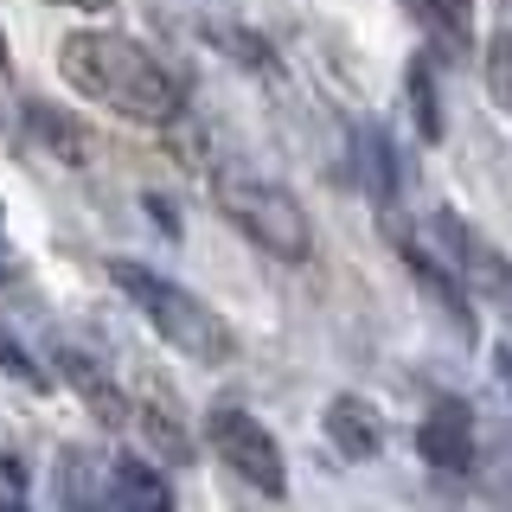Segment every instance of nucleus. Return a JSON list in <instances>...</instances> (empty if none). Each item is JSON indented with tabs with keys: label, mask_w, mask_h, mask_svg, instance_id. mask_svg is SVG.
Masks as SVG:
<instances>
[{
	"label": "nucleus",
	"mask_w": 512,
	"mask_h": 512,
	"mask_svg": "<svg viewBox=\"0 0 512 512\" xmlns=\"http://www.w3.org/2000/svg\"><path fill=\"white\" fill-rule=\"evenodd\" d=\"M359 186H365V199H372V212H378V224L384 231H404L397 224V205H404V173H397V154H391V141L378 135V128H359Z\"/></svg>",
	"instance_id": "7"
},
{
	"label": "nucleus",
	"mask_w": 512,
	"mask_h": 512,
	"mask_svg": "<svg viewBox=\"0 0 512 512\" xmlns=\"http://www.w3.org/2000/svg\"><path fill=\"white\" fill-rule=\"evenodd\" d=\"M493 372H500V378L512 384V346H500V352H493Z\"/></svg>",
	"instance_id": "21"
},
{
	"label": "nucleus",
	"mask_w": 512,
	"mask_h": 512,
	"mask_svg": "<svg viewBox=\"0 0 512 512\" xmlns=\"http://www.w3.org/2000/svg\"><path fill=\"white\" fill-rule=\"evenodd\" d=\"M218 45H224L237 64H250V71H269V64H276V58H269V45L256 39V32H218Z\"/></svg>",
	"instance_id": "18"
},
{
	"label": "nucleus",
	"mask_w": 512,
	"mask_h": 512,
	"mask_svg": "<svg viewBox=\"0 0 512 512\" xmlns=\"http://www.w3.org/2000/svg\"><path fill=\"white\" fill-rule=\"evenodd\" d=\"M128 423L148 436L167 461H192V436H186V423H180V410L167 404V397H141V404H128Z\"/></svg>",
	"instance_id": "14"
},
{
	"label": "nucleus",
	"mask_w": 512,
	"mask_h": 512,
	"mask_svg": "<svg viewBox=\"0 0 512 512\" xmlns=\"http://www.w3.org/2000/svg\"><path fill=\"white\" fill-rule=\"evenodd\" d=\"M109 282H116L122 295L135 301L141 320H148V327H154L173 352H180V359H192V365H231V352H237L231 327H224V320L205 308L192 288L154 276V269L128 263V256H109Z\"/></svg>",
	"instance_id": "2"
},
{
	"label": "nucleus",
	"mask_w": 512,
	"mask_h": 512,
	"mask_svg": "<svg viewBox=\"0 0 512 512\" xmlns=\"http://www.w3.org/2000/svg\"><path fill=\"white\" fill-rule=\"evenodd\" d=\"M7 64H13V58H7V39H0V71H7Z\"/></svg>",
	"instance_id": "23"
},
{
	"label": "nucleus",
	"mask_w": 512,
	"mask_h": 512,
	"mask_svg": "<svg viewBox=\"0 0 512 512\" xmlns=\"http://www.w3.org/2000/svg\"><path fill=\"white\" fill-rule=\"evenodd\" d=\"M0 372H7V378H20V384H45V372H39V365H32L26 352L7 340V333H0Z\"/></svg>",
	"instance_id": "19"
},
{
	"label": "nucleus",
	"mask_w": 512,
	"mask_h": 512,
	"mask_svg": "<svg viewBox=\"0 0 512 512\" xmlns=\"http://www.w3.org/2000/svg\"><path fill=\"white\" fill-rule=\"evenodd\" d=\"M404 7L416 13V26H423L448 58L474 52V0H404Z\"/></svg>",
	"instance_id": "12"
},
{
	"label": "nucleus",
	"mask_w": 512,
	"mask_h": 512,
	"mask_svg": "<svg viewBox=\"0 0 512 512\" xmlns=\"http://www.w3.org/2000/svg\"><path fill=\"white\" fill-rule=\"evenodd\" d=\"M397 244H404V263H410L416 288H423V295L455 320V340H474V301H468V288H461V276H455V269H442L436 250L416 244V237H397Z\"/></svg>",
	"instance_id": "8"
},
{
	"label": "nucleus",
	"mask_w": 512,
	"mask_h": 512,
	"mask_svg": "<svg viewBox=\"0 0 512 512\" xmlns=\"http://www.w3.org/2000/svg\"><path fill=\"white\" fill-rule=\"evenodd\" d=\"M58 372H64V384H71V391L90 404V416H96L103 429H128V404H135V397L116 391V378H109L103 365L90 359V352L64 346V352H58Z\"/></svg>",
	"instance_id": "9"
},
{
	"label": "nucleus",
	"mask_w": 512,
	"mask_h": 512,
	"mask_svg": "<svg viewBox=\"0 0 512 512\" xmlns=\"http://www.w3.org/2000/svg\"><path fill=\"white\" fill-rule=\"evenodd\" d=\"M58 71H64V84L77 96L116 109L128 122H148V128H173L180 109H186L180 77H173L141 39H128V32H90V26L64 32L58 39Z\"/></svg>",
	"instance_id": "1"
},
{
	"label": "nucleus",
	"mask_w": 512,
	"mask_h": 512,
	"mask_svg": "<svg viewBox=\"0 0 512 512\" xmlns=\"http://www.w3.org/2000/svg\"><path fill=\"white\" fill-rule=\"evenodd\" d=\"M96 500V474L84 448H58V506H90Z\"/></svg>",
	"instance_id": "16"
},
{
	"label": "nucleus",
	"mask_w": 512,
	"mask_h": 512,
	"mask_svg": "<svg viewBox=\"0 0 512 512\" xmlns=\"http://www.w3.org/2000/svg\"><path fill=\"white\" fill-rule=\"evenodd\" d=\"M429 237H436V263L455 269L468 295H493V301H506V308H512V263L474 231L468 218L436 212V218H429Z\"/></svg>",
	"instance_id": "5"
},
{
	"label": "nucleus",
	"mask_w": 512,
	"mask_h": 512,
	"mask_svg": "<svg viewBox=\"0 0 512 512\" xmlns=\"http://www.w3.org/2000/svg\"><path fill=\"white\" fill-rule=\"evenodd\" d=\"M212 199L250 244H263L269 256H282V263H301V256L314 250V224L295 205V192H282L276 180H263V173L218 167L212 173Z\"/></svg>",
	"instance_id": "3"
},
{
	"label": "nucleus",
	"mask_w": 512,
	"mask_h": 512,
	"mask_svg": "<svg viewBox=\"0 0 512 512\" xmlns=\"http://www.w3.org/2000/svg\"><path fill=\"white\" fill-rule=\"evenodd\" d=\"M416 455L429 461L436 474H474V410L461 404V397H442L436 410L423 416V429H416Z\"/></svg>",
	"instance_id": "6"
},
{
	"label": "nucleus",
	"mask_w": 512,
	"mask_h": 512,
	"mask_svg": "<svg viewBox=\"0 0 512 512\" xmlns=\"http://www.w3.org/2000/svg\"><path fill=\"white\" fill-rule=\"evenodd\" d=\"M0 468H7V487H13V493L26 487V468H20V455H7V461H0Z\"/></svg>",
	"instance_id": "20"
},
{
	"label": "nucleus",
	"mask_w": 512,
	"mask_h": 512,
	"mask_svg": "<svg viewBox=\"0 0 512 512\" xmlns=\"http://www.w3.org/2000/svg\"><path fill=\"white\" fill-rule=\"evenodd\" d=\"M487 90H493V103L512 116V20L493 32V45H487Z\"/></svg>",
	"instance_id": "17"
},
{
	"label": "nucleus",
	"mask_w": 512,
	"mask_h": 512,
	"mask_svg": "<svg viewBox=\"0 0 512 512\" xmlns=\"http://www.w3.org/2000/svg\"><path fill=\"white\" fill-rule=\"evenodd\" d=\"M58 7H90L96 13V7H116V0H58Z\"/></svg>",
	"instance_id": "22"
},
{
	"label": "nucleus",
	"mask_w": 512,
	"mask_h": 512,
	"mask_svg": "<svg viewBox=\"0 0 512 512\" xmlns=\"http://www.w3.org/2000/svg\"><path fill=\"white\" fill-rule=\"evenodd\" d=\"M404 96H410V122H416V135L436 148V141L448 135V122H442V96H436V64L429 58H410V71H404Z\"/></svg>",
	"instance_id": "15"
},
{
	"label": "nucleus",
	"mask_w": 512,
	"mask_h": 512,
	"mask_svg": "<svg viewBox=\"0 0 512 512\" xmlns=\"http://www.w3.org/2000/svg\"><path fill=\"white\" fill-rule=\"evenodd\" d=\"M205 436H212V448H218L224 468H237L256 493L282 500V487H288V474H282V448H276V436H269V429L256 423L244 404H218V410H212V423H205Z\"/></svg>",
	"instance_id": "4"
},
{
	"label": "nucleus",
	"mask_w": 512,
	"mask_h": 512,
	"mask_svg": "<svg viewBox=\"0 0 512 512\" xmlns=\"http://www.w3.org/2000/svg\"><path fill=\"white\" fill-rule=\"evenodd\" d=\"M109 506H122V512H167L173 506V493H167V480H160L154 468H141L135 455H122L116 468H109V493H103Z\"/></svg>",
	"instance_id": "13"
},
{
	"label": "nucleus",
	"mask_w": 512,
	"mask_h": 512,
	"mask_svg": "<svg viewBox=\"0 0 512 512\" xmlns=\"http://www.w3.org/2000/svg\"><path fill=\"white\" fill-rule=\"evenodd\" d=\"M320 423H327V442L340 448L346 461H372L384 448V416L365 404V397H333Z\"/></svg>",
	"instance_id": "11"
},
{
	"label": "nucleus",
	"mask_w": 512,
	"mask_h": 512,
	"mask_svg": "<svg viewBox=\"0 0 512 512\" xmlns=\"http://www.w3.org/2000/svg\"><path fill=\"white\" fill-rule=\"evenodd\" d=\"M20 122H26V135L39 141V148L52 154L58 167H90V128L77 122L71 109H58V103H26Z\"/></svg>",
	"instance_id": "10"
}]
</instances>
